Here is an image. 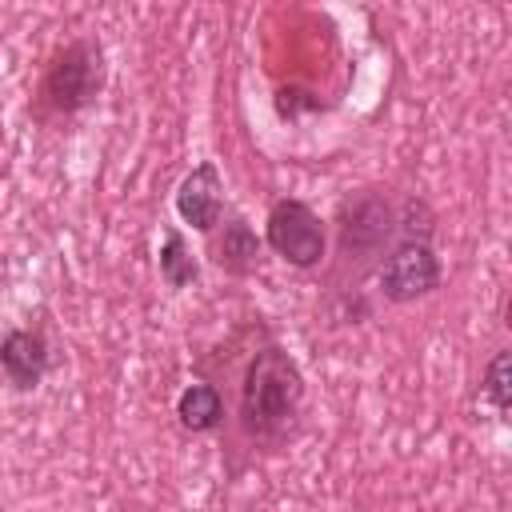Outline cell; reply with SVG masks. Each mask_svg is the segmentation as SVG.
Instances as JSON below:
<instances>
[{
    "mask_svg": "<svg viewBox=\"0 0 512 512\" xmlns=\"http://www.w3.org/2000/svg\"><path fill=\"white\" fill-rule=\"evenodd\" d=\"M52 372V340H48V320L28 316V324H12L0 336V380L28 396L36 392Z\"/></svg>",
    "mask_w": 512,
    "mask_h": 512,
    "instance_id": "6",
    "label": "cell"
},
{
    "mask_svg": "<svg viewBox=\"0 0 512 512\" xmlns=\"http://www.w3.org/2000/svg\"><path fill=\"white\" fill-rule=\"evenodd\" d=\"M172 416H176V424H180L188 436H212V432H220L224 420H228V396H224L220 384L196 376V380H188V384L180 388V396H176V404H172Z\"/></svg>",
    "mask_w": 512,
    "mask_h": 512,
    "instance_id": "9",
    "label": "cell"
},
{
    "mask_svg": "<svg viewBox=\"0 0 512 512\" xmlns=\"http://www.w3.org/2000/svg\"><path fill=\"white\" fill-rule=\"evenodd\" d=\"M156 272H160L164 288H172V292H184L200 280V256L192 252L180 224H164L160 248H156Z\"/></svg>",
    "mask_w": 512,
    "mask_h": 512,
    "instance_id": "10",
    "label": "cell"
},
{
    "mask_svg": "<svg viewBox=\"0 0 512 512\" xmlns=\"http://www.w3.org/2000/svg\"><path fill=\"white\" fill-rule=\"evenodd\" d=\"M320 108H324L320 96L308 92V88H280V92H276V112H280L284 120H296V116H304V112H320Z\"/></svg>",
    "mask_w": 512,
    "mask_h": 512,
    "instance_id": "12",
    "label": "cell"
},
{
    "mask_svg": "<svg viewBox=\"0 0 512 512\" xmlns=\"http://www.w3.org/2000/svg\"><path fill=\"white\" fill-rule=\"evenodd\" d=\"M436 236H440V212L408 192L396 204V244L384 252L380 268H376V300L404 308L416 300H428L432 292H440L444 284V260L436 252Z\"/></svg>",
    "mask_w": 512,
    "mask_h": 512,
    "instance_id": "3",
    "label": "cell"
},
{
    "mask_svg": "<svg viewBox=\"0 0 512 512\" xmlns=\"http://www.w3.org/2000/svg\"><path fill=\"white\" fill-rule=\"evenodd\" d=\"M396 200L388 184H360L336 200L328 220V260H324V300L356 296L376 276L384 252L396 244Z\"/></svg>",
    "mask_w": 512,
    "mask_h": 512,
    "instance_id": "2",
    "label": "cell"
},
{
    "mask_svg": "<svg viewBox=\"0 0 512 512\" xmlns=\"http://www.w3.org/2000/svg\"><path fill=\"white\" fill-rule=\"evenodd\" d=\"M204 240H208V260H212L224 276H232V280H252V276L264 268V260H268L264 236H260L256 224H252L244 212H236V208H228L224 220L216 224V232L204 236Z\"/></svg>",
    "mask_w": 512,
    "mask_h": 512,
    "instance_id": "8",
    "label": "cell"
},
{
    "mask_svg": "<svg viewBox=\"0 0 512 512\" xmlns=\"http://www.w3.org/2000/svg\"><path fill=\"white\" fill-rule=\"evenodd\" d=\"M480 404H488L496 420H508L512 412V352L504 344L480 368Z\"/></svg>",
    "mask_w": 512,
    "mask_h": 512,
    "instance_id": "11",
    "label": "cell"
},
{
    "mask_svg": "<svg viewBox=\"0 0 512 512\" xmlns=\"http://www.w3.org/2000/svg\"><path fill=\"white\" fill-rule=\"evenodd\" d=\"M108 88V52L92 32H76L56 44L32 88V120L40 128H68L76 116L100 104Z\"/></svg>",
    "mask_w": 512,
    "mask_h": 512,
    "instance_id": "4",
    "label": "cell"
},
{
    "mask_svg": "<svg viewBox=\"0 0 512 512\" xmlns=\"http://www.w3.org/2000/svg\"><path fill=\"white\" fill-rule=\"evenodd\" d=\"M264 248L296 272H316L328 260V220L300 196H280L264 216Z\"/></svg>",
    "mask_w": 512,
    "mask_h": 512,
    "instance_id": "5",
    "label": "cell"
},
{
    "mask_svg": "<svg viewBox=\"0 0 512 512\" xmlns=\"http://www.w3.org/2000/svg\"><path fill=\"white\" fill-rule=\"evenodd\" d=\"M308 408V380L288 344H280L264 324L244 352L236 372V428L252 452H284Z\"/></svg>",
    "mask_w": 512,
    "mask_h": 512,
    "instance_id": "1",
    "label": "cell"
},
{
    "mask_svg": "<svg viewBox=\"0 0 512 512\" xmlns=\"http://www.w3.org/2000/svg\"><path fill=\"white\" fill-rule=\"evenodd\" d=\"M172 208H176L180 224H188L192 232H200V236L216 232V224L228 212V188H224V172L216 168V160H200L180 176V184L172 192Z\"/></svg>",
    "mask_w": 512,
    "mask_h": 512,
    "instance_id": "7",
    "label": "cell"
}]
</instances>
